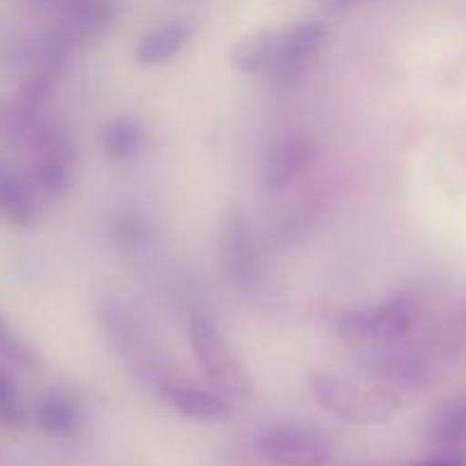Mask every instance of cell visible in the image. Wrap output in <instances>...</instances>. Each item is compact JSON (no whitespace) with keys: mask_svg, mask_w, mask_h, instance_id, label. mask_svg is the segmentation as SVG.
<instances>
[{"mask_svg":"<svg viewBox=\"0 0 466 466\" xmlns=\"http://www.w3.org/2000/svg\"><path fill=\"white\" fill-rule=\"evenodd\" d=\"M309 391L326 412L353 426H378L394 419L400 410V396L391 385H360L335 373H314Z\"/></svg>","mask_w":466,"mask_h":466,"instance_id":"cell-1","label":"cell"},{"mask_svg":"<svg viewBox=\"0 0 466 466\" xmlns=\"http://www.w3.org/2000/svg\"><path fill=\"white\" fill-rule=\"evenodd\" d=\"M189 344L200 371L209 385L232 399H248L253 394V378L235 353L221 328L205 314H194L189 321Z\"/></svg>","mask_w":466,"mask_h":466,"instance_id":"cell-2","label":"cell"},{"mask_svg":"<svg viewBox=\"0 0 466 466\" xmlns=\"http://www.w3.org/2000/svg\"><path fill=\"white\" fill-rule=\"evenodd\" d=\"M419 317V303L410 294L391 296L369 308L346 309L337 317V335L353 346L394 344L412 332Z\"/></svg>","mask_w":466,"mask_h":466,"instance_id":"cell-3","label":"cell"},{"mask_svg":"<svg viewBox=\"0 0 466 466\" xmlns=\"http://www.w3.org/2000/svg\"><path fill=\"white\" fill-rule=\"evenodd\" d=\"M218 264L228 282L239 291H255L262 285V253L253 228L237 208L223 217L218 228Z\"/></svg>","mask_w":466,"mask_h":466,"instance_id":"cell-4","label":"cell"},{"mask_svg":"<svg viewBox=\"0 0 466 466\" xmlns=\"http://www.w3.org/2000/svg\"><path fill=\"white\" fill-rule=\"evenodd\" d=\"M98 326L109 349L127 364V369H132L137 376L153 380L157 360L139 321L123 305L105 300L98 305Z\"/></svg>","mask_w":466,"mask_h":466,"instance_id":"cell-5","label":"cell"},{"mask_svg":"<svg viewBox=\"0 0 466 466\" xmlns=\"http://www.w3.org/2000/svg\"><path fill=\"white\" fill-rule=\"evenodd\" d=\"M326 35L328 27L321 21H303L280 30L276 59L267 73L268 80L276 86L296 85L317 59Z\"/></svg>","mask_w":466,"mask_h":466,"instance_id":"cell-6","label":"cell"},{"mask_svg":"<svg viewBox=\"0 0 466 466\" xmlns=\"http://www.w3.org/2000/svg\"><path fill=\"white\" fill-rule=\"evenodd\" d=\"M35 182L48 196H64L76 176V146L66 130L41 126L35 132Z\"/></svg>","mask_w":466,"mask_h":466,"instance_id":"cell-7","label":"cell"},{"mask_svg":"<svg viewBox=\"0 0 466 466\" xmlns=\"http://www.w3.org/2000/svg\"><path fill=\"white\" fill-rule=\"evenodd\" d=\"M319 155V146L308 132H291L268 148L262 167V182L268 194H282L303 173L312 168Z\"/></svg>","mask_w":466,"mask_h":466,"instance_id":"cell-8","label":"cell"},{"mask_svg":"<svg viewBox=\"0 0 466 466\" xmlns=\"http://www.w3.org/2000/svg\"><path fill=\"white\" fill-rule=\"evenodd\" d=\"M259 453L273 466H326L330 460L326 440L314 431L280 426L259 441Z\"/></svg>","mask_w":466,"mask_h":466,"instance_id":"cell-9","label":"cell"},{"mask_svg":"<svg viewBox=\"0 0 466 466\" xmlns=\"http://www.w3.org/2000/svg\"><path fill=\"white\" fill-rule=\"evenodd\" d=\"M164 403L180 417L198 423H221L230 417V405L217 391L200 390L185 382H164L159 387Z\"/></svg>","mask_w":466,"mask_h":466,"instance_id":"cell-10","label":"cell"},{"mask_svg":"<svg viewBox=\"0 0 466 466\" xmlns=\"http://www.w3.org/2000/svg\"><path fill=\"white\" fill-rule=\"evenodd\" d=\"M66 16L59 36L80 46L100 36L116 16V0H64Z\"/></svg>","mask_w":466,"mask_h":466,"instance_id":"cell-11","label":"cell"},{"mask_svg":"<svg viewBox=\"0 0 466 466\" xmlns=\"http://www.w3.org/2000/svg\"><path fill=\"white\" fill-rule=\"evenodd\" d=\"M369 371L387 380V385H399L405 390H419L431 380V367L426 360L410 350H385L369 360Z\"/></svg>","mask_w":466,"mask_h":466,"instance_id":"cell-12","label":"cell"},{"mask_svg":"<svg viewBox=\"0 0 466 466\" xmlns=\"http://www.w3.org/2000/svg\"><path fill=\"white\" fill-rule=\"evenodd\" d=\"M191 32L194 30H191L187 21H173L148 32L135 48L137 64H141V66H162V64H168L189 44Z\"/></svg>","mask_w":466,"mask_h":466,"instance_id":"cell-13","label":"cell"},{"mask_svg":"<svg viewBox=\"0 0 466 466\" xmlns=\"http://www.w3.org/2000/svg\"><path fill=\"white\" fill-rule=\"evenodd\" d=\"M0 212L16 228H35L39 221V200L16 173L0 171Z\"/></svg>","mask_w":466,"mask_h":466,"instance_id":"cell-14","label":"cell"},{"mask_svg":"<svg viewBox=\"0 0 466 466\" xmlns=\"http://www.w3.org/2000/svg\"><path fill=\"white\" fill-rule=\"evenodd\" d=\"M280 30H262L237 41L230 50V64L246 76H267L278 53Z\"/></svg>","mask_w":466,"mask_h":466,"instance_id":"cell-15","label":"cell"},{"mask_svg":"<svg viewBox=\"0 0 466 466\" xmlns=\"http://www.w3.org/2000/svg\"><path fill=\"white\" fill-rule=\"evenodd\" d=\"M82 414L76 400L59 391H50L36 405V426L48 437L66 440L73 437L80 428Z\"/></svg>","mask_w":466,"mask_h":466,"instance_id":"cell-16","label":"cell"},{"mask_svg":"<svg viewBox=\"0 0 466 466\" xmlns=\"http://www.w3.org/2000/svg\"><path fill=\"white\" fill-rule=\"evenodd\" d=\"M109 244L121 253H139L150 241L148 218L135 209L114 212L107 221Z\"/></svg>","mask_w":466,"mask_h":466,"instance_id":"cell-17","label":"cell"},{"mask_svg":"<svg viewBox=\"0 0 466 466\" xmlns=\"http://www.w3.org/2000/svg\"><path fill=\"white\" fill-rule=\"evenodd\" d=\"M144 146V130L135 118H114L103 130V150L107 157L132 159Z\"/></svg>","mask_w":466,"mask_h":466,"instance_id":"cell-18","label":"cell"},{"mask_svg":"<svg viewBox=\"0 0 466 466\" xmlns=\"http://www.w3.org/2000/svg\"><path fill=\"white\" fill-rule=\"evenodd\" d=\"M25 419V408L21 403L16 382L5 369H0V426L23 428Z\"/></svg>","mask_w":466,"mask_h":466,"instance_id":"cell-19","label":"cell"},{"mask_svg":"<svg viewBox=\"0 0 466 466\" xmlns=\"http://www.w3.org/2000/svg\"><path fill=\"white\" fill-rule=\"evenodd\" d=\"M432 437L440 444H462L466 441V408L441 412L432 423Z\"/></svg>","mask_w":466,"mask_h":466,"instance_id":"cell-20","label":"cell"},{"mask_svg":"<svg viewBox=\"0 0 466 466\" xmlns=\"http://www.w3.org/2000/svg\"><path fill=\"white\" fill-rule=\"evenodd\" d=\"M0 358L18 364V367H35L36 355L21 337L14 335L7 328V323L0 317Z\"/></svg>","mask_w":466,"mask_h":466,"instance_id":"cell-21","label":"cell"},{"mask_svg":"<svg viewBox=\"0 0 466 466\" xmlns=\"http://www.w3.org/2000/svg\"><path fill=\"white\" fill-rule=\"evenodd\" d=\"M417 466H466L460 458H437V460H428V462H421Z\"/></svg>","mask_w":466,"mask_h":466,"instance_id":"cell-22","label":"cell"},{"mask_svg":"<svg viewBox=\"0 0 466 466\" xmlns=\"http://www.w3.org/2000/svg\"><path fill=\"white\" fill-rule=\"evenodd\" d=\"M332 3L339 5V7H346V5H353V3H358V0H332Z\"/></svg>","mask_w":466,"mask_h":466,"instance_id":"cell-23","label":"cell"}]
</instances>
